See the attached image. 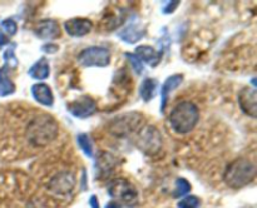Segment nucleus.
Here are the masks:
<instances>
[{"instance_id":"f257e3e1","label":"nucleus","mask_w":257,"mask_h":208,"mask_svg":"<svg viewBox=\"0 0 257 208\" xmlns=\"http://www.w3.org/2000/svg\"><path fill=\"white\" fill-rule=\"evenodd\" d=\"M58 135V122L49 114L33 118L27 127V138L35 147H45Z\"/></svg>"},{"instance_id":"f03ea898","label":"nucleus","mask_w":257,"mask_h":208,"mask_svg":"<svg viewBox=\"0 0 257 208\" xmlns=\"http://www.w3.org/2000/svg\"><path fill=\"white\" fill-rule=\"evenodd\" d=\"M200 120V110L197 105L188 100L178 103L170 113V124L178 134L192 132Z\"/></svg>"},{"instance_id":"7ed1b4c3","label":"nucleus","mask_w":257,"mask_h":208,"mask_svg":"<svg viewBox=\"0 0 257 208\" xmlns=\"http://www.w3.org/2000/svg\"><path fill=\"white\" fill-rule=\"evenodd\" d=\"M256 177V165L247 158H238L226 168L223 179L228 187L233 189L243 188L250 184Z\"/></svg>"},{"instance_id":"20e7f679","label":"nucleus","mask_w":257,"mask_h":208,"mask_svg":"<svg viewBox=\"0 0 257 208\" xmlns=\"http://www.w3.org/2000/svg\"><path fill=\"white\" fill-rule=\"evenodd\" d=\"M136 145L146 155H156L162 148V135L155 125H145L137 130Z\"/></svg>"},{"instance_id":"39448f33","label":"nucleus","mask_w":257,"mask_h":208,"mask_svg":"<svg viewBox=\"0 0 257 208\" xmlns=\"http://www.w3.org/2000/svg\"><path fill=\"white\" fill-rule=\"evenodd\" d=\"M108 194L128 207H133L138 202L137 189L130 180L123 179V178L113 179L108 184Z\"/></svg>"},{"instance_id":"423d86ee","label":"nucleus","mask_w":257,"mask_h":208,"mask_svg":"<svg viewBox=\"0 0 257 208\" xmlns=\"http://www.w3.org/2000/svg\"><path fill=\"white\" fill-rule=\"evenodd\" d=\"M112 54L105 47H89L83 49L78 54V63L82 67H99L104 68L109 65Z\"/></svg>"},{"instance_id":"0eeeda50","label":"nucleus","mask_w":257,"mask_h":208,"mask_svg":"<svg viewBox=\"0 0 257 208\" xmlns=\"http://www.w3.org/2000/svg\"><path fill=\"white\" fill-rule=\"evenodd\" d=\"M141 123H142V115L140 113H125V114L118 115L110 122L109 132L117 137L123 138L132 132L138 130Z\"/></svg>"},{"instance_id":"6e6552de","label":"nucleus","mask_w":257,"mask_h":208,"mask_svg":"<svg viewBox=\"0 0 257 208\" xmlns=\"http://www.w3.org/2000/svg\"><path fill=\"white\" fill-rule=\"evenodd\" d=\"M67 108L68 112L73 117L84 119V118L90 117V115H93L97 112V102L90 95H82L78 99L69 103Z\"/></svg>"},{"instance_id":"1a4fd4ad","label":"nucleus","mask_w":257,"mask_h":208,"mask_svg":"<svg viewBox=\"0 0 257 208\" xmlns=\"http://www.w3.org/2000/svg\"><path fill=\"white\" fill-rule=\"evenodd\" d=\"M74 175L69 172H60L49 182V189L54 194L67 195L74 189Z\"/></svg>"},{"instance_id":"9d476101","label":"nucleus","mask_w":257,"mask_h":208,"mask_svg":"<svg viewBox=\"0 0 257 208\" xmlns=\"http://www.w3.org/2000/svg\"><path fill=\"white\" fill-rule=\"evenodd\" d=\"M238 104L242 112L251 118L257 115V93L255 88L245 87L238 93Z\"/></svg>"},{"instance_id":"9b49d317","label":"nucleus","mask_w":257,"mask_h":208,"mask_svg":"<svg viewBox=\"0 0 257 208\" xmlns=\"http://www.w3.org/2000/svg\"><path fill=\"white\" fill-rule=\"evenodd\" d=\"M64 29L70 37L80 38L93 29V23L87 18H72L64 23Z\"/></svg>"},{"instance_id":"f8f14e48","label":"nucleus","mask_w":257,"mask_h":208,"mask_svg":"<svg viewBox=\"0 0 257 208\" xmlns=\"http://www.w3.org/2000/svg\"><path fill=\"white\" fill-rule=\"evenodd\" d=\"M117 167V159L108 152H99L95 162V174L98 178H105Z\"/></svg>"},{"instance_id":"ddd939ff","label":"nucleus","mask_w":257,"mask_h":208,"mask_svg":"<svg viewBox=\"0 0 257 208\" xmlns=\"http://www.w3.org/2000/svg\"><path fill=\"white\" fill-rule=\"evenodd\" d=\"M35 34L40 39H54L60 35V28L57 20L44 19L38 23Z\"/></svg>"},{"instance_id":"4468645a","label":"nucleus","mask_w":257,"mask_h":208,"mask_svg":"<svg viewBox=\"0 0 257 208\" xmlns=\"http://www.w3.org/2000/svg\"><path fill=\"white\" fill-rule=\"evenodd\" d=\"M183 82V75L182 74H173L168 77L167 79L163 83L162 88H161V112H165V108L167 105L168 97L171 93L175 89H177Z\"/></svg>"},{"instance_id":"2eb2a0df","label":"nucleus","mask_w":257,"mask_h":208,"mask_svg":"<svg viewBox=\"0 0 257 208\" xmlns=\"http://www.w3.org/2000/svg\"><path fill=\"white\" fill-rule=\"evenodd\" d=\"M118 35L123 42L128 43V44H135L138 40L142 39L145 35V29L140 24H137L136 20H132L118 33Z\"/></svg>"},{"instance_id":"dca6fc26","label":"nucleus","mask_w":257,"mask_h":208,"mask_svg":"<svg viewBox=\"0 0 257 208\" xmlns=\"http://www.w3.org/2000/svg\"><path fill=\"white\" fill-rule=\"evenodd\" d=\"M135 54L137 55L141 62L143 60L145 63L150 64L151 67H156L160 63L161 58H162V50L157 52L151 45H140V47L136 48Z\"/></svg>"},{"instance_id":"f3484780","label":"nucleus","mask_w":257,"mask_h":208,"mask_svg":"<svg viewBox=\"0 0 257 208\" xmlns=\"http://www.w3.org/2000/svg\"><path fill=\"white\" fill-rule=\"evenodd\" d=\"M33 98L40 104L45 107H52L54 104V97H53L52 89L45 83H38L32 87Z\"/></svg>"},{"instance_id":"a211bd4d","label":"nucleus","mask_w":257,"mask_h":208,"mask_svg":"<svg viewBox=\"0 0 257 208\" xmlns=\"http://www.w3.org/2000/svg\"><path fill=\"white\" fill-rule=\"evenodd\" d=\"M28 74L30 75L34 79H45V78L49 77L50 74V67H49V62L45 57L40 58L38 62H35L34 64L32 65V68L29 69Z\"/></svg>"},{"instance_id":"6ab92c4d","label":"nucleus","mask_w":257,"mask_h":208,"mask_svg":"<svg viewBox=\"0 0 257 208\" xmlns=\"http://www.w3.org/2000/svg\"><path fill=\"white\" fill-rule=\"evenodd\" d=\"M158 87V82L153 78H147L142 82L140 87V95L143 102H150L156 94V89Z\"/></svg>"},{"instance_id":"aec40b11","label":"nucleus","mask_w":257,"mask_h":208,"mask_svg":"<svg viewBox=\"0 0 257 208\" xmlns=\"http://www.w3.org/2000/svg\"><path fill=\"white\" fill-rule=\"evenodd\" d=\"M77 143L87 157H93V145L89 139V135L85 134V133H80L77 137Z\"/></svg>"},{"instance_id":"412c9836","label":"nucleus","mask_w":257,"mask_h":208,"mask_svg":"<svg viewBox=\"0 0 257 208\" xmlns=\"http://www.w3.org/2000/svg\"><path fill=\"white\" fill-rule=\"evenodd\" d=\"M190 190H191L190 182H188L187 179H185V178H178V179L176 180V189L175 192H173V197L175 198L183 197V195H186L187 193H190Z\"/></svg>"},{"instance_id":"4be33fe9","label":"nucleus","mask_w":257,"mask_h":208,"mask_svg":"<svg viewBox=\"0 0 257 208\" xmlns=\"http://www.w3.org/2000/svg\"><path fill=\"white\" fill-rule=\"evenodd\" d=\"M4 67L9 69H15L18 67V59L14 54V44L4 52Z\"/></svg>"},{"instance_id":"5701e85b","label":"nucleus","mask_w":257,"mask_h":208,"mask_svg":"<svg viewBox=\"0 0 257 208\" xmlns=\"http://www.w3.org/2000/svg\"><path fill=\"white\" fill-rule=\"evenodd\" d=\"M15 90V85L12 80L7 77H4L3 82L0 83V97H7V95L13 94Z\"/></svg>"},{"instance_id":"b1692460","label":"nucleus","mask_w":257,"mask_h":208,"mask_svg":"<svg viewBox=\"0 0 257 208\" xmlns=\"http://www.w3.org/2000/svg\"><path fill=\"white\" fill-rule=\"evenodd\" d=\"M124 55H125V58L130 60L131 67L133 68V70H135L137 74H141V73L143 72V64H142V62L138 59L137 55H136L135 53H124Z\"/></svg>"},{"instance_id":"393cba45","label":"nucleus","mask_w":257,"mask_h":208,"mask_svg":"<svg viewBox=\"0 0 257 208\" xmlns=\"http://www.w3.org/2000/svg\"><path fill=\"white\" fill-rule=\"evenodd\" d=\"M200 205V199L196 195H188V197L183 198L180 203H178V208H197Z\"/></svg>"},{"instance_id":"a878e982","label":"nucleus","mask_w":257,"mask_h":208,"mask_svg":"<svg viewBox=\"0 0 257 208\" xmlns=\"http://www.w3.org/2000/svg\"><path fill=\"white\" fill-rule=\"evenodd\" d=\"M2 28H3V30H4V32L7 33L8 35H10V37L15 35V33H17V30H18L17 23H15L14 20L12 19V18H8V19L3 20V22H2Z\"/></svg>"},{"instance_id":"bb28decb","label":"nucleus","mask_w":257,"mask_h":208,"mask_svg":"<svg viewBox=\"0 0 257 208\" xmlns=\"http://www.w3.org/2000/svg\"><path fill=\"white\" fill-rule=\"evenodd\" d=\"M178 4H180V2H168L167 4H166V7H163L162 12L165 13V14H170V13L175 12L176 8L178 7Z\"/></svg>"},{"instance_id":"cd10ccee","label":"nucleus","mask_w":257,"mask_h":208,"mask_svg":"<svg viewBox=\"0 0 257 208\" xmlns=\"http://www.w3.org/2000/svg\"><path fill=\"white\" fill-rule=\"evenodd\" d=\"M58 49H59V47H58L57 44H52V43L43 45V48H42L43 52H45V53H55V52H58Z\"/></svg>"},{"instance_id":"c85d7f7f","label":"nucleus","mask_w":257,"mask_h":208,"mask_svg":"<svg viewBox=\"0 0 257 208\" xmlns=\"http://www.w3.org/2000/svg\"><path fill=\"white\" fill-rule=\"evenodd\" d=\"M89 203H90V205H92V208H99V202H98V199L95 195H92V197H90Z\"/></svg>"},{"instance_id":"c756f323","label":"nucleus","mask_w":257,"mask_h":208,"mask_svg":"<svg viewBox=\"0 0 257 208\" xmlns=\"http://www.w3.org/2000/svg\"><path fill=\"white\" fill-rule=\"evenodd\" d=\"M5 44H8V38L5 37L4 33L0 30V48H2L3 45H5Z\"/></svg>"},{"instance_id":"7c9ffc66","label":"nucleus","mask_w":257,"mask_h":208,"mask_svg":"<svg viewBox=\"0 0 257 208\" xmlns=\"http://www.w3.org/2000/svg\"><path fill=\"white\" fill-rule=\"evenodd\" d=\"M105 208H122V205H120L118 202H110L105 205Z\"/></svg>"},{"instance_id":"2f4dec72","label":"nucleus","mask_w":257,"mask_h":208,"mask_svg":"<svg viewBox=\"0 0 257 208\" xmlns=\"http://www.w3.org/2000/svg\"><path fill=\"white\" fill-rule=\"evenodd\" d=\"M8 72V69L5 67H3L2 69H0V83L3 82V79H4V77H7V74L5 73Z\"/></svg>"}]
</instances>
